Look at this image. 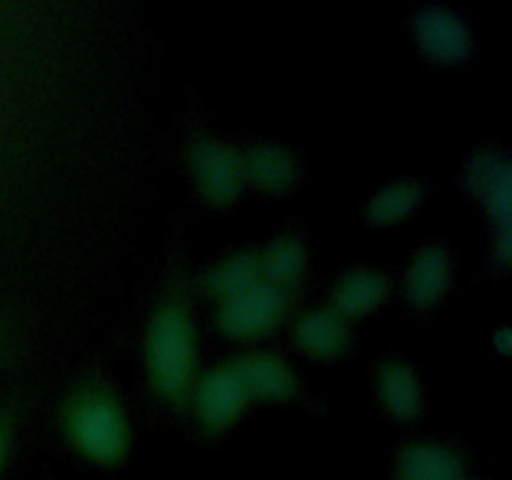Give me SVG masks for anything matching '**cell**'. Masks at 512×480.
Listing matches in <instances>:
<instances>
[{
  "mask_svg": "<svg viewBox=\"0 0 512 480\" xmlns=\"http://www.w3.org/2000/svg\"><path fill=\"white\" fill-rule=\"evenodd\" d=\"M143 368L150 393L165 408L185 413L200 375V345L190 278L180 265L170 273L145 323Z\"/></svg>",
  "mask_w": 512,
  "mask_h": 480,
  "instance_id": "obj_1",
  "label": "cell"
},
{
  "mask_svg": "<svg viewBox=\"0 0 512 480\" xmlns=\"http://www.w3.org/2000/svg\"><path fill=\"white\" fill-rule=\"evenodd\" d=\"M65 445L100 470H118L133 450V425L113 380L90 368L65 390L58 410Z\"/></svg>",
  "mask_w": 512,
  "mask_h": 480,
  "instance_id": "obj_2",
  "label": "cell"
},
{
  "mask_svg": "<svg viewBox=\"0 0 512 480\" xmlns=\"http://www.w3.org/2000/svg\"><path fill=\"white\" fill-rule=\"evenodd\" d=\"M190 178L200 200L215 210L233 208L245 188L243 158L238 145L205 130H195L185 148Z\"/></svg>",
  "mask_w": 512,
  "mask_h": 480,
  "instance_id": "obj_3",
  "label": "cell"
},
{
  "mask_svg": "<svg viewBox=\"0 0 512 480\" xmlns=\"http://www.w3.org/2000/svg\"><path fill=\"white\" fill-rule=\"evenodd\" d=\"M295 293L260 280L235 298L215 303V328L238 343H253L275 333L293 313Z\"/></svg>",
  "mask_w": 512,
  "mask_h": 480,
  "instance_id": "obj_4",
  "label": "cell"
},
{
  "mask_svg": "<svg viewBox=\"0 0 512 480\" xmlns=\"http://www.w3.org/2000/svg\"><path fill=\"white\" fill-rule=\"evenodd\" d=\"M250 398L245 385L235 370L233 358L213 365L198 375L190 393L188 410L193 413L200 433L205 438H218L228 433L248 410Z\"/></svg>",
  "mask_w": 512,
  "mask_h": 480,
  "instance_id": "obj_5",
  "label": "cell"
},
{
  "mask_svg": "<svg viewBox=\"0 0 512 480\" xmlns=\"http://www.w3.org/2000/svg\"><path fill=\"white\" fill-rule=\"evenodd\" d=\"M410 33L418 53L438 68H458L475 50V35L468 20L440 3L423 5L410 18Z\"/></svg>",
  "mask_w": 512,
  "mask_h": 480,
  "instance_id": "obj_6",
  "label": "cell"
},
{
  "mask_svg": "<svg viewBox=\"0 0 512 480\" xmlns=\"http://www.w3.org/2000/svg\"><path fill=\"white\" fill-rule=\"evenodd\" d=\"M463 188L488 215L493 235L512 233V168L508 155L490 145L475 150L465 160Z\"/></svg>",
  "mask_w": 512,
  "mask_h": 480,
  "instance_id": "obj_7",
  "label": "cell"
},
{
  "mask_svg": "<svg viewBox=\"0 0 512 480\" xmlns=\"http://www.w3.org/2000/svg\"><path fill=\"white\" fill-rule=\"evenodd\" d=\"M453 285V255L440 240L420 245L405 268L403 293L405 300L418 313L435 310Z\"/></svg>",
  "mask_w": 512,
  "mask_h": 480,
  "instance_id": "obj_8",
  "label": "cell"
},
{
  "mask_svg": "<svg viewBox=\"0 0 512 480\" xmlns=\"http://www.w3.org/2000/svg\"><path fill=\"white\" fill-rule=\"evenodd\" d=\"M233 363L250 403H288L298 398L300 378L283 355L273 350H250L235 355Z\"/></svg>",
  "mask_w": 512,
  "mask_h": 480,
  "instance_id": "obj_9",
  "label": "cell"
},
{
  "mask_svg": "<svg viewBox=\"0 0 512 480\" xmlns=\"http://www.w3.org/2000/svg\"><path fill=\"white\" fill-rule=\"evenodd\" d=\"M245 185L265 195H283L300 183V160L293 150L273 140H258L240 148Z\"/></svg>",
  "mask_w": 512,
  "mask_h": 480,
  "instance_id": "obj_10",
  "label": "cell"
},
{
  "mask_svg": "<svg viewBox=\"0 0 512 480\" xmlns=\"http://www.w3.org/2000/svg\"><path fill=\"white\" fill-rule=\"evenodd\" d=\"M293 345L310 360L333 363L343 358L353 343V330L330 305L305 310L293 320Z\"/></svg>",
  "mask_w": 512,
  "mask_h": 480,
  "instance_id": "obj_11",
  "label": "cell"
},
{
  "mask_svg": "<svg viewBox=\"0 0 512 480\" xmlns=\"http://www.w3.org/2000/svg\"><path fill=\"white\" fill-rule=\"evenodd\" d=\"M375 395L395 423H415L423 415L425 395L420 375L408 360L383 358L375 368Z\"/></svg>",
  "mask_w": 512,
  "mask_h": 480,
  "instance_id": "obj_12",
  "label": "cell"
},
{
  "mask_svg": "<svg viewBox=\"0 0 512 480\" xmlns=\"http://www.w3.org/2000/svg\"><path fill=\"white\" fill-rule=\"evenodd\" d=\"M393 480H468V463L438 440H410L395 455Z\"/></svg>",
  "mask_w": 512,
  "mask_h": 480,
  "instance_id": "obj_13",
  "label": "cell"
},
{
  "mask_svg": "<svg viewBox=\"0 0 512 480\" xmlns=\"http://www.w3.org/2000/svg\"><path fill=\"white\" fill-rule=\"evenodd\" d=\"M390 298V280L388 275L375 268H353L338 278L333 285L328 305L348 320L350 325L355 320H363L368 315L378 313Z\"/></svg>",
  "mask_w": 512,
  "mask_h": 480,
  "instance_id": "obj_14",
  "label": "cell"
},
{
  "mask_svg": "<svg viewBox=\"0 0 512 480\" xmlns=\"http://www.w3.org/2000/svg\"><path fill=\"white\" fill-rule=\"evenodd\" d=\"M260 280H263V273H260L258 248H243L205 268L195 283H198V290L205 298L223 303V300L235 298L243 290L253 288Z\"/></svg>",
  "mask_w": 512,
  "mask_h": 480,
  "instance_id": "obj_15",
  "label": "cell"
},
{
  "mask_svg": "<svg viewBox=\"0 0 512 480\" xmlns=\"http://www.w3.org/2000/svg\"><path fill=\"white\" fill-rule=\"evenodd\" d=\"M263 280L285 290H298L308 270V248L298 233H280L268 245L258 248Z\"/></svg>",
  "mask_w": 512,
  "mask_h": 480,
  "instance_id": "obj_16",
  "label": "cell"
},
{
  "mask_svg": "<svg viewBox=\"0 0 512 480\" xmlns=\"http://www.w3.org/2000/svg\"><path fill=\"white\" fill-rule=\"evenodd\" d=\"M425 185L415 178H400L383 185L365 203V223L373 228H393L405 223L423 205Z\"/></svg>",
  "mask_w": 512,
  "mask_h": 480,
  "instance_id": "obj_17",
  "label": "cell"
},
{
  "mask_svg": "<svg viewBox=\"0 0 512 480\" xmlns=\"http://www.w3.org/2000/svg\"><path fill=\"white\" fill-rule=\"evenodd\" d=\"M20 430V400L18 395L0 393V480L13 458L15 440Z\"/></svg>",
  "mask_w": 512,
  "mask_h": 480,
  "instance_id": "obj_18",
  "label": "cell"
},
{
  "mask_svg": "<svg viewBox=\"0 0 512 480\" xmlns=\"http://www.w3.org/2000/svg\"><path fill=\"white\" fill-rule=\"evenodd\" d=\"M10 345H13V328H10V315L5 305L0 303V368L5 365L10 355Z\"/></svg>",
  "mask_w": 512,
  "mask_h": 480,
  "instance_id": "obj_19",
  "label": "cell"
},
{
  "mask_svg": "<svg viewBox=\"0 0 512 480\" xmlns=\"http://www.w3.org/2000/svg\"><path fill=\"white\" fill-rule=\"evenodd\" d=\"M493 345H495V348H498V353L508 355V350H510V330L508 328H500L498 333L493 335Z\"/></svg>",
  "mask_w": 512,
  "mask_h": 480,
  "instance_id": "obj_20",
  "label": "cell"
}]
</instances>
